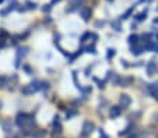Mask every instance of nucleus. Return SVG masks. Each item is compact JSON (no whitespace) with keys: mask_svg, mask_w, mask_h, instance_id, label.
Masks as SVG:
<instances>
[{"mask_svg":"<svg viewBox=\"0 0 158 138\" xmlns=\"http://www.w3.org/2000/svg\"><path fill=\"white\" fill-rule=\"evenodd\" d=\"M133 10H134V6L129 7V9L126 10V11L123 13L122 15H120V18H119L120 21H123V20H127V18H129V17H130V15H131V13H133Z\"/></svg>","mask_w":158,"mask_h":138,"instance_id":"obj_9","label":"nucleus"},{"mask_svg":"<svg viewBox=\"0 0 158 138\" xmlns=\"http://www.w3.org/2000/svg\"><path fill=\"white\" fill-rule=\"evenodd\" d=\"M148 89H150V92H151L152 95H154V98H158V87H155V84L150 85Z\"/></svg>","mask_w":158,"mask_h":138,"instance_id":"obj_14","label":"nucleus"},{"mask_svg":"<svg viewBox=\"0 0 158 138\" xmlns=\"http://www.w3.org/2000/svg\"><path fill=\"white\" fill-rule=\"evenodd\" d=\"M17 7H18V2L13 0L11 3H10L9 6H7V9L2 10V13H0V14H2V15H7L9 13H11V11H14V10H17Z\"/></svg>","mask_w":158,"mask_h":138,"instance_id":"obj_5","label":"nucleus"},{"mask_svg":"<svg viewBox=\"0 0 158 138\" xmlns=\"http://www.w3.org/2000/svg\"><path fill=\"white\" fill-rule=\"evenodd\" d=\"M24 69H25V71H28V73H31V69L28 66H24Z\"/></svg>","mask_w":158,"mask_h":138,"instance_id":"obj_29","label":"nucleus"},{"mask_svg":"<svg viewBox=\"0 0 158 138\" xmlns=\"http://www.w3.org/2000/svg\"><path fill=\"white\" fill-rule=\"evenodd\" d=\"M42 135H44V132L39 131V130H35V132H32V134H31V137H32V138H42Z\"/></svg>","mask_w":158,"mask_h":138,"instance_id":"obj_20","label":"nucleus"},{"mask_svg":"<svg viewBox=\"0 0 158 138\" xmlns=\"http://www.w3.org/2000/svg\"><path fill=\"white\" fill-rule=\"evenodd\" d=\"M131 82V78H118L116 84L119 85V87H129Z\"/></svg>","mask_w":158,"mask_h":138,"instance_id":"obj_8","label":"nucleus"},{"mask_svg":"<svg viewBox=\"0 0 158 138\" xmlns=\"http://www.w3.org/2000/svg\"><path fill=\"white\" fill-rule=\"evenodd\" d=\"M106 80H109V81H118V77H116V73L114 71H108V75H106Z\"/></svg>","mask_w":158,"mask_h":138,"instance_id":"obj_13","label":"nucleus"},{"mask_svg":"<svg viewBox=\"0 0 158 138\" xmlns=\"http://www.w3.org/2000/svg\"><path fill=\"white\" fill-rule=\"evenodd\" d=\"M74 114H77V110H70L69 113L66 114V117H67V119H70V117H72V116H74Z\"/></svg>","mask_w":158,"mask_h":138,"instance_id":"obj_26","label":"nucleus"},{"mask_svg":"<svg viewBox=\"0 0 158 138\" xmlns=\"http://www.w3.org/2000/svg\"><path fill=\"white\" fill-rule=\"evenodd\" d=\"M89 36H91V32H85V34H84V35L80 38V41H81V42H85V41L89 38Z\"/></svg>","mask_w":158,"mask_h":138,"instance_id":"obj_23","label":"nucleus"},{"mask_svg":"<svg viewBox=\"0 0 158 138\" xmlns=\"http://www.w3.org/2000/svg\"><path fill=\"white\" fill-rule=\"evenodd\" d=\"M39 89H41V81H32L28 85H24V87L21 88V93L28 96V95H32L34 92H36Z\"/></svg>","mask_w":158,"mask_h":138,"instance_id":"obj_2","label":"nucleus"},{"mask_svg":"<svg viewBox=\"0 0 158 138\" xmlns=\"http://www.w3.org/2000/svg\"><path fill=\"white\" fill-rule=\"evenodd\" d=\"M130 103H131V98H130V96L126 95V93L120 95V105H122L123 108H127Z\"/></svg>","mask_w":158,"mask_h":138,"instance_id":"obj_7","label":"nucleus"},{"mask_svg":"<svg viewBox=\"0 0 158 138\" xmlns=\"http://www.w3.org/2000/svg\"><path fill=\"white\" fill-rule=\"evenodd\" d=\"M94 130V123L93 121H84L83 124V131H81V135L83 137H88Z\"/></svg>","mask_w":158,"mask_h":138,"instance_id":"obj_3","label":"nucleus"},{"mask_svg":"<svg viewBox=\"0 0 158 138\" xmlns=\"http://www.w3.org/2000/svg\"><path fill=\"white\" fill-rule=\"evenodd\" d=\"M112 28H115L116 31H122V27H120V20H115V21L110 22Z\"/></svg>","mask_w":158,"mask_h":138,"instance_id":"obj_15","label":"nucleus"},{"mask_svg":"<svg viewBox=\"0 0 158 138\" xmlns=\"http://www.w3.org/2000/svg\"><path fill=\"white\" fill-rule=\"evenodd\" d=\"M15 123L20 127L21 130H25V131H31L35 124L32 114H27V113H18L15 117Z\"/></svg>","mask_w":158,"mask_h":138,"instance_id":"obj_1","label":"nucleus"},{"mask_svg":"<svg viewBox=\"0 0 158 138\" xmlns=\"http://www.w3.org/2000/svg\"><path fill=\"white\" fill-rule=\"evenodd\" d=\"M144 2H147V0H140V3H144Z\"/></svg>","mask_w":158,"mask_h":138,"instance_id":"obj_31","label":"nucleus"},{"mask_svg":"<svg viewBox=\"0 0 158 138\" xmlns=\"http://www.w3.org/2000/svg\"><path fill=\"white\" fill-rule=\"evenodd\" d=\"M120 114H122V106H112V108H110L109 116L112 117V119H116Z\"/></svg>","mask_w":158,"mask_h":138,"instance_id":"obj_6","label":"nucleus"},{"mask_svg":"<svg viewBox=\"0 0 158 138\" xmlns=\"http://www.w3.org/2000/svg\"><path fill=\"white\" fill-rule=\"evenodd\" d=\"M139 39H140V38H139L137 35H134V34H131V35H130V36H129V38H127V41H129V43H130V45L133 46V45H137Z\"/></svg>","mask_w":158,"mask_h":138,"instance_id":"obj_11","label":"nucleus"},{"mask_svg":"<svg viewBox=\"0 0 158 138\" xmlns=\"http://www.w3.org/2000/svg\"><path fill=\"white\" fill-rule=\"evenodd\" d=\"M3 130L6 132H10L13 130V124H11V121H6V123L3 124Z\"/></svg>","mask_w":158,"mask_h":138,"instance_id":"obj_16","label":"nucleus"},{"mask_svg":"<svg viewBox=\"0 0 158 138\" xmlns=\"http://www.w3.org/2000/svg\"><path fill=\"white\" fill-rule=\"evenodd\" d=\"M99 138H109L106 134H105V131H104V130H102V128L99 130Z\"/></svg>","mask_w":158,"mask_h":138,"instance_id":"obj_27","label":"nucleus"},{"mask_svg":"<svg viewBox=\"0 0 158 138\" xmlns=\"http://www.w3.org/2000/svg\"><path fill=\"white\" fill-rule=\"evenodd\" d=\"M104 24H105L104 21H98V22H97L95 25H97V27H102V25H104Z\"/></svg>","mask_w":158,"mask_h":138,"instance_id":"obj_28","label":"nucleus"},{"mask_svg":"<svg viewBox=\"0 0 158 138\" xmlns=\"http://www.w3.org/2000/svg\"><path fill=\"white\" fill-rule=\"evenodd\" d=\"M36 6H38V4L35 3V2H30V0H27V2H25L24 3V7H25V10H35L36 9Z\"/></svg>","mask_w":158,"mask_h":138,"instance_id":"obj_10","label":"nucleus"},{"mask_svg":"<svg viewBox=\"0 0 158 138\" xmlns=\"http://www.w3.org/2000/svg\"><path fill=\"white\" fill-rule=\"evenodd\" d=\"M80 15H81V18H83L84 21H89V18H91V15H93V10L89 9V7H81Z\"/></svg>","mask_w":158,"mask_h":138,"instance_id":"obj_4","label":"nucleus"},{"mask_svg":"<svg viewBox=\"0 0 158 138\" xmlns=\"http://www.w3.org/2000/svg\"><path fill=\"white\" fill-rule=\"evenodd\" d=\"M147 71H148L150 75H152V73H154V64L148 63V66H147Z\"/></svg>","mask_w":158,"mask_h":138,"instance_id":"obj_22","label":"nucleus"},{"mask_svg":"<svg viewBox=\"0 0 158 138\" xmlns=\"http://www.w3.org/2000/svg\"><path fill=\"white\" fill-rule=\"evenodd\" d=\"M129 138H139V137H137V135H134V134H133V135H130Z\"/></svg>","mask_w":158,"mask_h":138,"instance_id":"obj_30","label":"nucleus"},{"mask_svg":"<svg viewBox=\"0 0 158 138\" xmlns=\"http://www.w3.org/2000/svg\"><path fill=\"white\" fill-rule=\"evenodd\" d=\"M87 52H88V53H93V54L97 53V50H95V48H94V46H88V48H87Z\"/></svg>","mask_w":158,"mask_h":138,"instance_id":"obj_25","label":"nucleus"},{"mask_svg":"<svg viewBox=\"0 0 158 138\" xmlns=\"http://www.w3.org/2000/svg\"><path fill=\"white\" fill-rule=\"evenodd\" d=\"M7 81H9V78L7 77H3V75H0V88H3L7 85Z\"/></svg>","mask_w":158,"mask_h":138,"instance_id":"obj_17","label":"nucleus"},{"mask_svg":"<svg viewBox=\"0 0 158 138\" xmlns=\"http://www.w3.org/2000/svg\"><path fill=\"white\" fill-rule=\"evenodd\" d=\"M131 53L137 56V54H140V53H141V49H140V48H137L136 45H133V46H131Z\"/></svg>","mask_w":158,"mask_h":138,"instance_id":"obj_18","label":"nucleus"},{"mask_svg":"<svg viewBox=\"0 0 158 138\" xmlns=\"http://www.w3.org/2000/svg\"><path fill=\"white\" fill-rule=\"evenodd\" d=\"M94 81H95V82H97V84H98V87H99V88H101V89H104V88H105V85H104V84H105V82H104V81H99L98 78H94Z\"/></svg>","mask_w":158,"mask_h":138,"instance_id":"obj_24","label":"nucleus"},{"mask_svg":"<svg viewBox=\"0 0 158 138\" xmlns=\"http://www.w3.org/2000/svg\"><path fill=\"white\" fill-rule=\"evenodd\" d=\"M115 54H116V50H115V49H110V48L108 49V54H106L108 59H112V57H114Z\"/></svg>","mask_w":158,"mask_h":138,"instance_id":"obj_21","label":"nucleus"},{"mask_svg":"<svg viewBox=\"0 0 158 138\" xmlns=\"http://www.w3.org/2000/svg\"><path fill=\"white\" fill-rule=\"evenodd\" d=\"M3 2H4V0H0V4H2V3H3Z\"/></svg>","mask_w":158,"mask_h":138,"instance_id":"obj_33","label":"nucleus"},{"mask_svg":"<svg viewBox=\"0 0 158 138\" xmlns=\"http://www.w3.org/2000/svg\"><path fill=\"white\" fill-rule=\"evenodd\" d=\"M106 2H109V3H112V2H114V0H106Z\"/></svg>","mask_w":158,"mask_h":138,"instance_id":"obj_32","label":"nucleus"},{"mask_svg":"<svg viewBox=\"0 0 158 138\" xmlns=\"http://www.w3.org/2000/svg\"><path fill=\"white\" fill-rule=\"evenodd\" d=\"M51 10H52V4L49 3V4H44L42 6V11L44 13H51Z\"/></svg>","mask_w":158,"mask_h":138,"instance_id":"obj_19","label":"nucleus"},{"mask_svg":"<svg viewBox=\"0 0 158 138\" xmlns=\"http://www.w3.org/2000/svg\"><path fill=\"white\" fill-rule=\"evenodd\" d=\"M147 17V10H144V11H141L140 14H137V15H134V20H136V21H143L144 18Z\"/></svg>","mask_w":158,"mask_h":138,"instance_id":"obj_12","label":"nucleus"}]
</instances>
